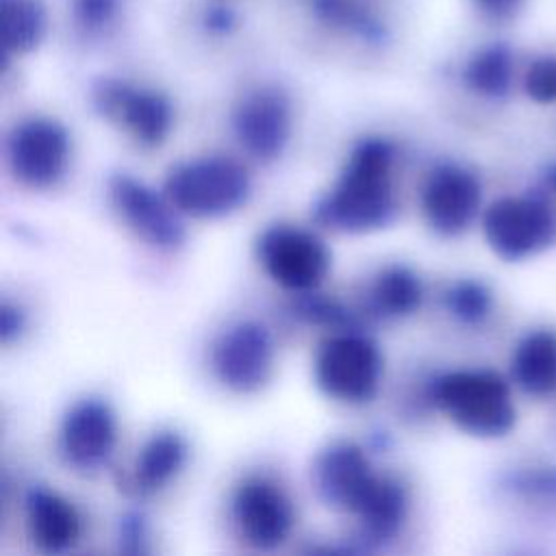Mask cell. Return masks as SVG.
Returning a JSON list of instances; mask_svg holds the SVG:
<instances>
[{"mask_svg": "<svg viewBox=\"0 0 556 556\" xmlns=\"http://www.w3.org/2000/svg\"><path fill=\"white\" fill-rule=\"evenodd\" d=\"M256 250L265 271L289 291H313L330 269L326 243L304 228L271 226L258 237Z\"/></svg>", "mask_w": 556, "mask_h": 556, "instance_id": "cell-5", "label": "cell"}, {"mask_svg": "<svg viewBox=\"0 0 556 556\" xmlns=\"http://www.w3.org/2000/svg\"><path fill=\"white\" fill-rule=\"evenodd\" d=\"M70 139L61 124L33 117L13 128L9 137V163L15 178L28 187L54 185L67 165Z\"/></svg>", "mask_w": 556, "mask_h": 556, "instance_id": "cell-6", "label": "cell"}, {"mask_svg": "<svg viewBox=\"0 0 556 556\" xmlns=\"http://www.w3.org/2000/svg\"><path fill=\"white\" fill-rule=\"evenodd\" d=\"M76 15L85 26H102L115 13V0H76Z\"/></svg>", "mask_w": 556, "mask_h": 556, "instance_id": "cell-27", "label": "cell"}, {"mask_svg": "<svg viewBox=\"0 0 556 556\" xmlns=\"http://www.w3.org/2000/svg\"><path fill=\"white\" fill-rule=\"evenodd\" d=\"M526 91L536 102L556 100V59L541 56L526 72Z\"/></svg>", "mask_w": 556, "mask_h": 556, "instance_id": "cell-25", "label": "cell"}, {"mask_svg": "<svg viewBox=\"0 0 556 556\" xmlns=\"http://www.w3.org/2000/svg\"><path fill=\"white\" fill-rule=\"evenodd\" d=\"M187 445L174 430H161L152 434L141 447L135 469L132 486L137 493H152L165 486L185 465Z\"/></svg>", "mask_w": 556, "mask_h": 556, "instance_id": "cell-18", "label": "cell"}, {"mask_svg": "<svg viewBox=\"0 0 556 556\" xmlns=\"http://www.w3.org/2000/svg\"><path fill=\"white\" fill-rule=\"evenodd\" d=\"M480 204V182L476 176L458 165L445 163L430 172L421 206L428 224L441 235L463 232Z\"/></svg>", "mask_w": 556, "mask_h": 556, "instance_id": "cell-14", "label": "cell"}, {"mask_svg": "<svg viewBox=\"0 0 556 556\" xmlns=\"http://www.w3.org/2000/svg\"><path fill=\"white\" fill-rule=\"evenodd\" d=\"M28 532L35 545L46 554L70 549L80 534V517L76 508L48 489H30L26 495Z\"/></svg>", "mask_w": 556, "mask_h": 556, "instance_id": "cell-16", "label": "cell"}, {"mask_svg": "<svg viewBox=\"0 0 556 556\" xmlns=\"http://www.w3.org/2000/svg\"><path fill=\"white\" fill-rule=\"evenodd\" d=\"M467 85L482 96H502L510 85V54L502 46L480 50L465 70Z\"/></svg>", "mask_w": 556, "mask_h": 556, "instance_id": "cell-22", "label": "cell"}, {"mask_svg": "<svg viewBox=\"0 0 556 556\" xmlns=\"http://www.w3.org/2000/svg\"><path fill=\"white\" fill-rule=\"evenodd\" d=\"M239 143L261 161L276 159L289 139L291 111L287 96L276 87H258L243 96L232 115Z\"/></svg>", "mask_w": 556, "mask_h": 556, "instance_id": "cell-12", "label": "cell"}, {"mask_svg": "<svg viewBox=\"0 0 556 556\" xmlns=\"http://www.w3.org/2000/svg\"><path fill=\"white\" fill-rule=\"evenodd\" d=\"M554 185H556V172H554Z\"/></svg>", "mask_w": 556, "mask_h": 556, "instance_id": "cell-30", "label": "cell"}, {"mask_svg": "<svg viewBox=\"0 0 556 556\" xmlns=\"http://www.w3.org/2000/svg\"><path fill=\"white\" fill-rule=\"evenodd\" d=\"M232 517L239 534L256 549L282 545L293 526L289 497L276 482L261 476H250L237 486Z\"/></svg>", "mask_w": 556, "mask_h": 556, "instance_id": "cell-9", "label": "cell"}, {"mask_svg": "<svg viewBox=\"0 0 556 556\" xmlns=\"http://www.w3.org/2000/svg\"><path fill=\"white\" fill-rule=\"evenodd\" d=\"M434 400L445 415L476 437H502L515 424L506 382L493 371H452L437 380Z\"/></svg>", "mask_w": 556, "mask_h": 556, "instance_id": "cell-2", "label": "cell"}, {"mask_svg": "<svg viewBox=\"0 0 556 556\" xmlns=\"http://www.w3.org/2000/svg\"><path fill=\"white\" fill-rule=\"evenodd\" d=\"M365 452L352 441H334L319 452L313 465V484L324 504L356 513L376 482Z\"/></svg>", "mask_w": 556, "mask_h": 556, "instance_id": "cell-13", "label": "cell"}, {"mask_svg": "<svg viewBox=\"0 0 556 556\" xmlns=\"http://www.w3.org/2000/svg\"><path fill=\"white\" fill-rule=\"evenodd\" d=\"M248 191L245 169L222 156L180 163L165 178V198L191 217H222L239 208Z\"/></svg>", "mask_w": 556, "mask_h": 556, "instance_id": "cell-3", "label": "cell"}, {"mask_svg": "<svg viewBox=\"0 0 556 556\" xmlns=\"http://www.w3.org/2000/svg\"><path fill=\"white\" fill-rule=\"evenodd\" d=\"M109 195L122 219L150 245L174 250L182 243L185 230L174 213V204L156 195L150 187L128 174L109 180Z\"/></svg>", "mask_w": 556, "mask_h": 556, "instance_id": "cell-11", "label": "cell"}, {"mask_svg": "<svg viewBox=\"0 0 556 556\" xmlns=\"http://www.w3.org/2000/svg\"><path fill=\"white\" fill-rule=\"evenodd\" d=\"M24 330V313L20 306L11 304V302H2L0 306V337L4 343L13 341L15 337H20V332Z\"/></svg>", "mask_w": 556, "mask_h": 556, "instance_id": "cell-28", "label": "cell"}, {"mask_svg": "<svg viewBox=\"0 0 556 556\" xmlns=\"http://www.w3.org/2000/svg\"><path fill=\"white\" fill-rule=\"evenodd\" d=\"M445 304L454 317L473 324V321H480L489 313L491 295L480 282L463 280V282H456L445 293Z\"/></svg>", "mask_w": 556, "mask_h": 556, "instance_id": "cell-24", "label": "cell"}, {"mask_svg": "<svg viewBox=\"0 0 556 556\" xmlns=\"http://www.w3.org/2000/svg\"><path fill=\"white\" fill-rule=\"evenodd\" d=\"M391 165L393 146L389 141L363 139L352 150L334 187L315 204V222L345 232L387 226L395 215Z\"/></svg>", "mask_w": 556, "mask_h": 556, "instance_id": "cell-1", "label": "cell"}, {"mask_svg": "<svg viewBox=\"0 0 556 556\" xmlns=\"http://www.w3.org/2000/svg\"><path fill=\"white\" fill-rule=\"evenodd\" d=\"M211 361L215 376L228 389L252 393L271 376L274 343L263 324L241 321L217 339Z\"/></svg>", "mask_w": 556, "mask_h": 556, "instance_id": "cell-8", "label": "cell"}, {"mask_svg": "<svg viewBox=\"0 0 556 556\" xmlns=\"http://www.w3.org/2000/svg\"><path fill=\"white\" fill-rule=\"evenodd\" d=\"M115 447V415L102 400L74 404L61 424V452L67 463L91 469L102 465Z\"/></svg>", "mask_w": 556, "mask_h": 556, "instance_id": "cell-15", "label": "cell"}, {"mask_svg": "<svg viewBox=\"0 0 556 556\" xmlns=\"http://www.w3.org/2000/svg\"><path fill=\"white\" fill-rule=\"evenodd\" d=\"M513 374L523 391L549 393L556 387V334L536 330L523 337L513 356Z\"/></svg>", "mask_w": 556, "mask_h": 556, "instance_id": "cell-19", "label": "cell"}, {"mask_svg": "<svg viewBox=\"0 0 556 556\" xmlns=\"http://www.w3.org/2000/svg\"><path fill=\"white\" fill-rule=\"evenodd\" d=\"M119 549L128 554L146 552V521L139 513H128L119 521Z\"/></svg>", "mask_w": 556, "mask_h": 556, "instance_id": "cell-26", "label": "cell"}, {"mask_svg": "<svg viewBox=\"0 0 556 556\" xmlns=\"http://www.w3.org/2000/svg\"><path fill=\"white\" fill-rule=\"evenodd\" d=\"M382 356L378 345L356 330H341L326 339L315 358L319 389L341 402H369L380 382Z\"/></svg>", "mask_w": 556, "mask_h": 556, "instance_id": "cell-4", "label": "cell"}, {"mask_svg": "<svg viewBox=\"0 0 556 556\" xmlns=\"http://www.w3.org/2000/svg\"><path fill=\"white\" fill-rule=\"evenodd\" d=\"M2 41L9 52L33 50L46 33V11L39 0H2Z\"/></svg>", "mask_w": 556, "mask_h": 556, "instance_id": "cell-21", "label": "cell"}, {"mask_svg": "<svg viewBox=\"0 0 556 556\" xmlns=\"http://www.w3.org/2000/svg\"><path fill=\"white\" fill-rule=\"evenodd\" d=\"M484 237L502 258H523L552 241L554 217L534 198H502L484 213Z\"/></svg>", "mask_w": 556, "mask_h": 556, "instance_id": "cell-7", "label": "cell"}, {"mask_svg": "<svg viewBox=\"0 0 556 556\" xmlns=\"http://www.w3.org/2000/svg\"><path fill=\"white\" fill-rule=\"evenodd\" d=\"M358 517L356 549H374L391 541L406 517V493L393 478L378 476L354 513Z\"/></svg>", "mask_w": 556, "mask_h": 556, "instance_id": "cell-17", "label": "cell"}, {"mask_svg": "<svg viewBox=\"0 0 556 556\" xmlns=\"http://www.w3.org/2000/svg\"><path fill=\"white\" fill-rule=\"evenodd\" d=\"M371 308L378 315L400 317L413 313L421 302L419 278L404 265H391L378 274L369 291Z\"/></svg>", "mask_w": 556, "mask_h": 556, "instance_id": "cell-20", "label": "cell"}, {"mask_svg": "<svg viewBox=\"0 0 556 556\" xmlns=\"http://www.w3.org/2000/svg\"><path fill=\"white\" fill-rule=\"evenodd\" d=\"M96 109L124 126L139 143L159 146L172 126V106L165 96L132 89L119 80H104L93 91Z\"/></svg>", "mask_w": 556, "mask_h": 556, "instance_id": "cell-10", "label": "cell"}, {"mask_svg": "<svg viewBox=\"0 0 556 556\" xmlns=\"http://www.w3.org/2000/svg\"><path fill=\"white\" fill-rule=\"evenodd\" d=\"M521 2H523V0H476V4H478L482 11L491 13V15H508V13H513Z\"/></svg>", "mask_w": 556, "mask_h": 556, "instance_id": "cell-29", "label": "cell"}, {"mask_svg": "<svg viewBox=\"0 0 556 556\" xmlns=\"http://www.w3.org/2000/svg\"><path fill=\"white\" fill-rule=\"evenodd\" d=\"M293 315L315 326H326L337 330H356L354 315L341 302L313 291H306L293 302Z\"/></svg>", "mask_w": 556, "mask_h": 556, "instance_id": "cell-23", "label": "cell"}]
</instances>
